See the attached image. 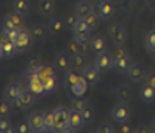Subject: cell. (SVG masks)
<instances>
[{"label":"cell","instance_id":"obj_37","mask_svg":"<svg viewBox=\"0 0 155 133\" xmlns=\"http://www.w3.org/2000/svg\"><path fill=\"white\" fill-rule=\"evenodd\" d=\"M45 123H46V129L48 132H53V126H55V112L53 111H45Z\"/></svg>","mask_w":155,"mask_h":133},{"label":"cell","instance_id":"obj_20","mask_svg":"<svg viewBox=\"0 0 155 133\" xmlns=\"http://www.w3.org/2000/svg\"><path fill=\"white\" fill-rule=\"evenodd\" d=\"M93 12V5L87 0H80L75 3V8H74V13L78 16V18H86L87 15Z\"/></svg>","mask_w":155,"mask_h":133},{"label":"cell","instance_id":"obj_14","mask_svg":"<svg viewBox=\"0 0 155 133\" xmlns=\"http://www.w3.org/2000/svg\"><path fill=\"white\" fill-rule=\"evenodd\" d=\"M55 67L59 70V71H68L71 68V55L65 50V52H59L56 56H55Z\"/></svg>","mask_w":155,"mask_h":133},{"label":"cell","instance_id":"obj_48","mask_svg":"<svg viewBox=\"0 0 155 133\" xmlns=\"http://www.w3.org/2000/svg\"><path fill=\"white\" fill-rule=\"evenodd\" d=\"M145 85L151 86L152 89H155V74L154 75H146V78H145V81H143Z\"/></svg>","mask_w":155,"mask_h":133},{"label":"cell","instance_id":"obj_28","mask_svg":"<svg viewBox=\"0 0 155 133\" xmlns=\"http://www.w3.org/2000/svg\"><path fill=\"white\" fill-rule=\"evenodd\" d=\"M12 8L15 12L21 13L22 16H25L27 13L30 12L31 6H30V2L28 0H13L12 2Z\"/></svg>","mask_w":155,"mask_h":133},{"label":"cell","instance_id":"obj_25","mask_svg":"<svg viewBox=\"0 0 155 133\" xmlns=\"http://www.w3.org/2000/svg\"><path fill=\"white\" fill-rule=\"evenodd\" d=\"M41 65V61L38 56H31L28 58V61L25 62V74L30 77V75H34L37 73V70L40 68Z\"/></svg>","mask_w":155,"mask_h":133},{"label":"cell","instance_id":"obj_47","mask_svg":"<svg viewBox=\"0 0 155 133\" xmlns=\"http://www.w3.org/2000/svg\"><path fill=\"white\" fill-rule=\"evenodd\" d=\"M118 132L121 133H130V132H134L133 129L130 127V124H129V121H126V123H120V127L117 129Z\"/></svg>","mask_w":155,"mask_h":133},{"label":"cell","instance_id":"obj_4","mask_svg":"<svg viewBox=\"0 0 155 133\" xmlns=\"http://www.w3.org/2000/svg\"><path fill=\"white\" fill-rule=\"evenodd\" d=\"M95 65L101 70V73H107L111 68H114V56L107 50L97 52L95 56Z\"/></svg>","mask_w":155,"mask_h":133},{"label":"cell","instance_id":"obj_49","mask_svg":"<svg viewBox=\"0 0 155 133\" xmlns=\"http://www.w3.org/2000/svg\"><path fill=\"white\" fill-rule=\"evenodd\" d=\"M134 132L136 133H148V132H152V129H149V127H146V126H139V127L134 129Z\"/></svg>","mask_w":155,"mask_h":133},{"label":"cell","instance_id":"obj_40","mask_svg":"<svg viewBox=\"0 0 155 133\" xmlns=\"http://www.w3.org/2000/svg\"><path fill=\"white\" fill-rule=\"evenodd\" d=\"M118 5L123 12L129 13V12H131L133 8H134V0H120Z\"/></svg>","mask_w":155,"mask_h":133},{"label":"cell","instance_id":"obj_44","mask_svg":"<svg viewBox=\"0 0 155 133\" xmlns=\"http://www.w3.org/2000/svg\"><path fill=\"white\" fill-rule=\"evenodd\" d=\"M124 55H129L127 50L123 48V45H117V48L114 49V52H112V56L114 58H120V56H124Z\"/></svg>","mask_w":155,"mask_h":133},{"label":"cell","instance_id":"obj_13","mask_svg":"<svg viewBox=\"0 0 155 133\" xmlns=\"http://www.w3.org/2000/svg\"><path fill=\"white\" fill-rule=\"evenodd\" d=\"M86 124V121L83 118V114L81 111H77V109H70V127H71L72 132H78L81 130Z\"/></svg>","mask_w":155,"mask_h":133},{"label":"cell","instance_id":"obj_36","mask_svg":"<svg viewBox=\"0 0 155 133\" xmlns=\"http://www.w3.org/2000/svg\"><path fill=\"white\" fill-rule=\"evenodd\" d=\"M87 105L89 104H87V101L83 96H74V99L71 101V108L77 109V111H83Z\"/></svg>","mask_w":155,"mask_h":133},{"label":"cell","instance_id":"obj_30","mask_svg":"<svg viewBox=\"0 0 155 133\" xmlns=\"http://www.w3.org/2000/svg\"><path fill=\"white\" fill-rule=\"evenodd\" d=\"M86 65L87 64H86L84 53H74V55H71V68L77 70V71H81Z\"/></svg>","mask_w":155,"mask_h":133},{"label":"cell","instance_id":"obj_8","mask_svg":"<svg viewBox=\"0 0 155 133\" xmlns=\"http://www.w3.org/2000/svg\"><path fill=\"white\" fill-rule=\"evenodd\" d=\"M15 45H16V49L19 53H25L31 49V45H33V37L30 34V31H25V30H21L18 38L15 40Z\"/></svg>","mask_w":155,"mask_h":133},{"label":"cell","instance_id":"obj_51","mask_svg":"<svg viewBox=\"0 0 155 133\" xmlns=\"http://www.w3.org/2000/svg\"><path fill=\"white\" fill-rule=\"evenodd\" d=\"M149 52H151V53H152V55H155V46L152 49H151V50H149Z\"/></svg>","mask_w":155,"mask_h":133},{"label":"cell","instance_id":"obj_23","mask_svg":"<svg viewBox=\"0 0 155 133\" xmlns=\"http://www.w3.org/2000/svg\"><path fill=\"white\" fill-rule=\"evenodd\" d=\"M131 65H133V62H131L129 55H124V56H120V58H114V68L118 73L126 74Z\"/></svg>","mask_w":155,"mask_h":133},{"label":"cell","instance_id":"obj_53","mask_svg":"<svg viewBox=\"0 0 155 133\" xmlns=\"http://www.w3.org/2000/svg\"><path fill=\"white\" fill-rule=\"evenodd\" d=\"M2 58H3V55H2V49H0V59H2Z\"/></svg>","mask_w":155,"mask_h":133},{"label":"cell","instance_id":"obj_9","mask_svg":"<svg viewBox=\"0 0 155 133\" xmlns=\"http://www.w3.org/2000/svg\"><path fill=\"white\" fill-rule=\"evenodd\" d=\"M0 49H2V55H3L5 59H11V58H13V56L16 55V52H18L15 42L11 40V38H8V37H5V36L0 37Z\"/></svg>","mask_w":155,"mask_h":133},{"label":"cell","instance_id":"obj_19","mask_svg":"<svg viewBox=\"0 0 155 133\" xmlns=\"http://www.w3.org/2000/svg\"><path fill=\"white\" fill-rule=\"evenodd\" d=\"M3 27H9V28H21L22 27V15L18 12H11L3 18Z\"/></svg>","mask_w":155,"mask_h":133},{"label":"cell","instance_id":"obj_26","mask_svg":"<svg viewBox=\"0 0 155 133\" xmlns=\"http://www.w3.org/2000/svg\"><path fill=\"white\" fill-rule=\"evenodd\" d=\"M43 81V86H45V95H53L56 90H58V78L56 75H50L48 78L41 80Z\"/></svg>","mask_w":155,"mask_h":133},{"label":"cell","instance_id":"obj_18","mask_svg":"<svg viewBox=\"0 0 155 133\" xmlns=\"http://www.w3.org/2000/svg\"><path fill=\"white\" fill-rule=\"evenodd\" d=\"M114 95L117 98L118 102H124V104H129L133 98V93H131V89L126 85H118L115 89H114Z\"/></svg>","mask_w":155,"mask_h":133},{"label":"cell","instance_id":"obj_41","mask_svg":"<svg viewBox=\"0 0 155 133\" xmlns=\"http://www.w3.org/2000/svg\"><path fill=\"white\" fill-rule=\"evenodd\" d=\"M96 132L97 133H114V132H117V129L114 126H111L109 123H101L96 127Z\"/></svg>","mask_w":155,"mask_h":133},{"label":"cell","instance_id":"obj_43","mask_svg":"<svg viewBox=\"0 0 155 133\" xmlns=\"http://www.w3.org/2000/svg\"><path fill=\"white\" fill-rule=\"evenodd\" d=\"M84 19H86V22H87V25H89V27H90L92 30H93V28H95L96 25H97V22L101 21V19L97 18V15H96L95 12H92L90 15H87V16H86Z\"/></svg>","mask_w":155,"mask_h":133},{"label":"cell","instance_id":"obj_54","mask_svg":"<svg viewBox=\"0 0 155 133\" xmlns=\"http://www.w3.org/2000/svg\"><path fill=\"white\" fill-rule=\"evenodd\" d=\"M154 9H155V5H154Z\"/></svg>","mask_w":155,"mask_h":133},{"label":"cell","instance_id":"obj_5","mask_svg":"<svg viewBox=\"0 0 155 133\" xmlns=\"http://www.w3.org/2000/svg\"><path fill=\"white\" fill-rule=\"evenodd\" d=\"M111 118L115 123H126L130 120V108L127 107V104L124 102H118L117 105H114L111 108Z\"/></svg>","mask_w":155,"mask_h":133},{"label":"cell","instance_id":"obj_11","mask_svg":"<svg viewBox=\"0 0 155 133\" xmlns=\"http://www.w3.org/2000/svg\"><path fill=\"white\" fill-rule=\"evenodd\" d=\"M21 86L19 83H16V81H11V83H8L6 87H5V90H3V98L5 99H8L9 102H16L18 99H19V95H21Z\"/></svg>","mask_w":155,"mask_h":133},{"label":"cell","instance_id":"obj_35","mask_svg":"<svg viewBox=\"0 0 155 133\" xmlns=\"http://www.w3.org/2000/svg\"><path fill=\"white\" fill-rule=\"evenodd\" d=\"M19 33H21V28H9V27H3V30H2V36L8 37V38H11V40H13V42L18 38Z\"/></svg>","mask_w":155,"mask_h":133},{"label":"cell","instance_id":"obj_15","mask_svg":"<svg viewBox=\"0 0 155 133\" xmlns=\"http://www.w3.org/2000/svg\"><path fill=\"white\" fill-rule=\"evenodd\" d=\"M27 89H28L30 92H33L37 98L45 96V86H43V81H41L37 75H30V77H28Z\"/></svg>","mask_w":155,"mask_h":133},{"label":"cell","instance_id":"obj_1","mask_svg":"<svg viewBox=\"0 0 155 133\" xmlns=\"http://www.w3.org/2000/svg\"><path fill=\"white\" fill-rule=\"evenodd\" d=\"M93 12L101 21H109L115 13V3L112 0H97L93 6Z\"/></svg>","mask_w":155,"mask_h":133},{"label":"cell","instance_id":"obj_24","mask_svg":"<svg viewBox=\"0 0 155 133\" xmlns=\"http://www.w3.org/2000/svg\"><path fill=\"white\" fill-rule=\"evenodd\" d=\"M89 43H90V49L93 52H96V53L102 52V50H107V40L102 36H99V34H95V36L90 37Z\"/></svg>","mask_w":155,"mask_h":133},{"label":"cell","instance_id":"obj_21","mask_svg":"<svg viewBox=\"0 0 155 133\" xmlns=\"http://www.w3.org/2000/svg\"><path fill=\"white\" fill-rule=\"evenodd\" d=\"M28 31H30V34L33 37V40H36V42H43V40L48 37L49 28L43 24H34Z\"/></svg>","mask_w":155,"mask_h":133},{"label":"cell","instance_id":"obj_31","mask_svg":"<svg viewBox=\"0 0 155 133\" xmlns=\"http://www.w3.org/2000/svg\"><path fill=\"white\" fill-rule=\"evenodd\" d=\"M87 87H89V85L86 83V80L81 77V78L74 85V87L71 89V93L74 96H83L84 93H86V90H87Z\"/></svg>","mask_w":155,"mask_h":133},{"label":"cell","instance_id":"obj_16","mask_svg":"<svg viewBox=\"0 0 155 133\" xmlns=\"http://www.w3.org/2000/svg\"><path fill=\"white\" fill-rule=\"evenodd\" d=\"M36 101H37V96L33 92H30L28 89H22L21 90V95H19V99H18V102L21 105V109L31 108L36 104Z\"/></svg>","mask_w":155,"mask_h":133},{"label":"cell","instance_id":"obj_32","mask_svg":"<svg viewBox=\"0 0 155 133\" xmlns=\"http://www.w3.org/2000/svg\"><path fill=\"white\" fill-rule=\"evenodd\" d=\"M53 74H55V71H53V68H52L50 65H48V64H41L40 68L37 70V73L34 74V75H37L40 80H45V78H48L50 75H53Z\"/></svg>","mask_w":155,"mask_h":133},{"label":"cell","instance_id":"obj_27","mask_svg":"<svg viewBox=\"0 0 155 133\" xmlns=\"http://www.w3.org/2000/svg\"><path fill=\"white\" fill-rule=\"evenodd\" d=\"M38 12L45 16H50L55 12V2L53 0H38Z\"/></svg>","mask_w":155,"mask_h":133},{"label":"cell","instance_id":"obj_2","mask_svg":"<svg viewBox=\"0 0 155 133\" xmlns=\"http://www.w3.org/2000/svg\"><path fill=\"white\" fill-rule=\"evenodd\" d=\"M55 112V126L53 132H72L70 127V111L64 107L53 109Z\"/></svg>","mask_w":155,"mask_h":133},{"label":"cell","instance_id":"obj_22","mask_svg":"<svg viewBox=\"0 0 155 133\" xmlns=\"http://www.w3.org/2000/svg\"><path fill=\"white\" fill-rule=\"evenodd\" d=\"M81 78V73L80 71H77V70H74V68H70L68 71H65V75H64V85L65 87L68 89V90H71L74 85Z\"/></svg>","mask_w":155,"mask_h":133},{"label":"cell","instance_id":"obj_6","mask_svg":"<svg viewBox=\"0 0 155 133\" xmlns=\"http://www.w3.org/2000/svg\"><path fill=\"white\" fill-rule=\"evenodd\" d=\"M80 73H81V77L86 80V83L89 85V87H95L101 80V70L95 64L93 65H86Z\"/></svg>","mask_w":155,"mask_h":133},{"label":"cell","instance_id":"obj_7","mask_svg":"<svg viewBox=\"0 0 155 133\" xmlns=\"http://www.w3.org/2000/svg\"><path fill=\"white\" fill-rule=\"evenodd\" d=\"M28 126L31 129V132H48L46 129V123H45V115L43 112H38V111H33L30 115H28Z\"/></svg>","mask_w":155,"mask_h":133},{"label":"cell","instance_id":"obj_50","mask_svg":"<svg viewBox=\"0 0 155 133\" xmlns=\"http://www.w3.org/2000/svg\"><path fill=\"white\" fill-rule=\"evenodd\" d=\"M145 2H146L148 5H151V6H154L155 5V0H145Z\"/></svg>","mask_w":155,"mask_h":133},{"label":"cell","instance_id":"obj_45","mask_svg":"<svg viewBox=\"0 0 155 133\" xmlns=\"http://www.w3.org/2000/svg\"><path fill=\"white\" fill-rule=\"evenodd\" d=\"M77 19H78V16H77L75 13H70V15H67V18H65V24H67V27L72 28L74 24L77 22Z\"/></svg>","mask_w":155,"mask_h":133},{"label":"cell","instance_id":"obj_3","mask_svg":"<svg viewBox=\"0 0 155 133\" xmlns=\"http://www.w3.org/2000/svg\"><path fill=\"white\" fill-rule=\"evenodd\" d=\"M108 37L112 43L115 45H124L127 42V30L126 27L120 22H112V24L108 27Z\"/></svg>","mask_w":155,"mask_h":133},{"label":"cell","instance_id":"obj_39","mask_svg":"<svg viewBox=\"0 0 155 133\" xmlns=\"http://www.w3.org/2000/svg\"><path fill=\"white\" fill-rule=\"evenodd\" d=\"M154 46H155V30H151L145 36V48L148 50H151Z\"/></svg>","mask_w":155,"mask_h":133},{"label":"cell","instance_id":"obj_12","mask_svg":"<svg viewBox=\"0 0 155 133\" xmlns=\"http://www.w3.org/2000/svg\"><path fill=\"white\" fill-rule=\"evenodd\" d=\"M87 49H90V43L89 42H80L77 38L72 37V40H70L65 46V50L70 53V55H74V53H84Z\"/></svg>","mask_w":155,"mask_h":133},{"label":"cell","instance_id":"obj_38","mask_svg":"<svg viewBox=\"0 0 155 133\" xmlns=\"http://www.w3.org/2000/svg\"><path fill=\"white\" fill-rule=\"evenodd\" d=\"M72 37L80 42H89L90 40V30H72Z\"/></svg>","mask_w":155,"mask_h":133},{"label":"cell","instance_id":"obj_17","mask_svg":"<svg viewBox=\"0 0 155 133\" xmlns=\"http://www.w3.org/2000/svg\"><path fill=\"white\" fill-rule=\"evenodd\" d=\"M65 21L59 18V16H53V18H50V21H49L48 24V28H49V33L52 34V36H61L62 33H64V30H65Z\"/></svg>","mask_w":155,"mask_h":133},{"label":"cell","instance_id":"obj_52","mask_svg":"<svg viewBox=\"0 0 155 133\" xmlns=\"http://www.w3.org/2000/svg\"><path fill=\"white\" fill-rule=\"evenodd\" d=\"M152 132H155V121L152 123Z\"/></svg>","mask_w":155,"mask_h":133},{"label":"cell","instance_id":"obj_34","mask_svg":"<svg viewBox=\"0 0 155 133\" xmlns=\"http://www.w3.org/2000/svg\"><path fill=\"white\" fill-rule=\"evenodd\" d=\"M16 132L12 127L11 117H0V133H13Z\"/></svg>","mask_w":155,"mask_h":133},{"label":"cell","instance_id":"obj_42","mask_svg":"<svg viewBox=\"0 0 155 133\" xmlns=\"http://www.w3.org/2000/svg\"><path fill=\"white\" fill-rule=\"evenodd\" d=\"M81 114H83V118H84V121H86V124H87V123H92L93 118H95V111L90 108L89 105L81 111Z\"/></svg>","mask_w":155,"mask_h":133},{"label":"cell","instance_id":"obj_33","mask_svg":"<svg viewBox=\"0 0 155 133\" xmlns=\"http://www.w3.org/2000/svg\"><path fill=\"white\" fill-rule=\"evenodd\" d=\"M12 115V102L8 99H0V117H11Z\"/></svg>","mask_w":155,"mask_h":133},{"label":"cell","instance_id":"obj_46","mask_svg":"<svg viewBox=\"0 0 155 133\" xmlns=\"http://www.w3.org/2000/svg\"><path fill=\"white\" fill-rule=\"evenodd\" d=\"M16 133H28L31 132V129H30V126H28V123H19L18 126H16Z\"/></svg>","mask_w":155,"mask_h":133},{"label":"cell","instance_id":"obj_29","mask_svg":"<svg viewBox=\"0 0 155 133\" xmlns=\"http://www.w3.org/2000/svg\"><path fill=\"white\" fill-rule=\"evenodd\" d=\"M140 99L146 104H151L155 101V89H152L151 86L143 83L142 89H140Z\"/></svg>","mask_w":155,"mask_h":133},{"label":"cell","instance_id":"obj_10","mask_svg":"<svg viewBox=\"0 0 155 133\" xmlns=\"http://www.w3.org/2000/svg\"><path fill=\"white\" fill-rule=\"evenodd\" d=\"M126 75H127V78L130 80L131 83H142L146 78V71H145L143 67L137 65V64H133L129 68V71L126 73Z\"/></svg>","mask_w":155,"mask_h":133}]
</instances>
